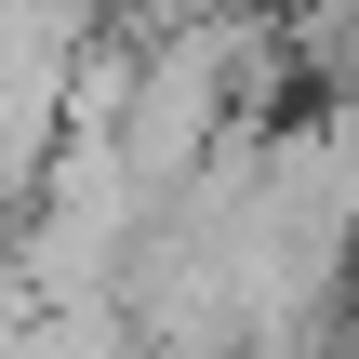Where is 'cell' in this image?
I'll list each match as a JSON object with an SVG mask.
<instances>
[{"label": "cell", "mask_w": 359, "mask_h": 359, "mask_svg": "<svg viewBox=\"0 0 359 359\" xmlns=\"http://www.w3.org/2000/svg\"><path fill=\"white\" fill-rule=\"evenodd\" d=\"M147 226H160V187L133 173V147L120 133H93V120H67V147H53V173L27 187V213H13V240H27V266H40V293H120L133 280V253H147Z\"/></svg>", "instance_id": "cell-1"}]
</instances>
